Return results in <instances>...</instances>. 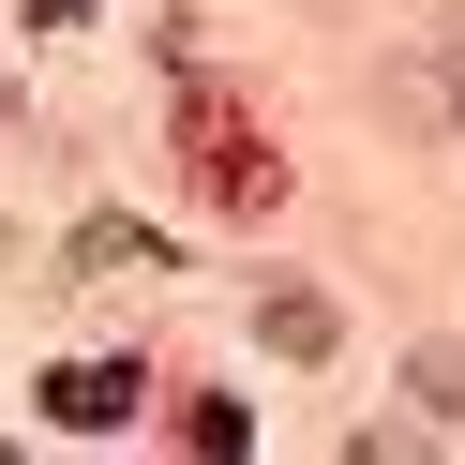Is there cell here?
Wrapping results in <instances>:
<instances>
[{
    "mask_svg": "<svg viewBox=\"0 0 465 465\" xmlns=\"http://www.w3.org/2000/svg\"><path fill=\"white\" fill-rule=\"evenodd\" d=\"M61 271H75V285H151V271H165V225H135V211H91Z\"/></svg>",
    "mask_w": 465,
    "mask_h": 465,
    "instance_id": "cell-3",
    "label": "cell"
},
{
    "mask_svg": "<svg viewBox=\"0 0 465 465\" xmlns=\"http://www.w3.org/2000/svg\"><path fill=\"white\" fill-rule=\"evenodd\" d=\"M15 15H45V31H75V15H105V0H15Z\"/></svg>",
    "mask_w": 465,
    "mask_h": 465,
    "instance_id": "cell-6",
    "label": "cell"
},
{
    "mask_svg": "<svg viewBox=\"0 0 465 465\" xmlns=\"http://www.w3.org/2000/svg\"><path fill=\"white\" fill-rule=\"evenodd\" d=\"M135 405H151L135 361H61V375H45V420H61V435H135Z\"/></svg>",
    "mask_w": 465,
    "mask_h": 465,
    "instance_id": "cell-2",
    "label": "cell"
},
{
    "mask_svg": "<svg viewBox=\"0 0 465 465\" xmlns=\"http://www.w3.org/2000/svg\"><path fill=\"white\" fill-rule=\"evenodd\" d=\"M195 195H211V211H271V195H285L271 135H255V121H211V105H195Z\"/></svg>",
    "mask_w": 465,
    "mask_h": 465,
    "instance_id": "cell-1",
    "label": "cell"
},
{
    "mask_svg": "<svg viewBox=\"0 0 465 465\" xmlns=\"http://www.w3.org/2000/svg\"><path fill=\"white\" fill-rule=\"evenodd\" d=\"M255 331H271L285 361H331V301H315V285H271V301H255Z\"/></svg>",
    "mask_w": 465,
    "mask_h": 465,
    "instance_id": "cell-4",
    "label": "cell"
},
{
    "mask_svg": "<svg viewBox=\"0 0 465 465\" xmlns=\"http://www.w3.org/2000/svg\"><path fill=\"white\" fill-rule=\"evenodd\" d=\"M405 391H420L435 420H465V345H420V361H405Z\"/></svg>",
    "mask_w": 465,
    "mask_h": 465,
    "instance_id": "cell-5",
    "label": "cell"
}]
</instances>
